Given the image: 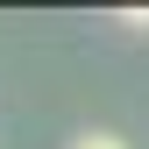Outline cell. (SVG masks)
Returning <instances> with one entry per match:
<instances>
[{
  "label": "cell",
  "mask_w": 149,
  "mask_h": 149,
  "mask_svg": "<svg viewBox=\"0 0 149 149\" xmlns=\"http://www.w3.org/2000/svg\"><path fill=\"white\" fill-rule=\"evenodd\" d=\"M121 22H128V29H149V7H128Z\"/></svg>",
  "instance_id": "7a4b0ae2"
},
{
  "label": "cell",
  "mask_w": 149,
  "mask_h": 149,
  "mask_svg": "<svg viewBox=\"0 0 149 149\" xmlns=\"http://www.w3.org/2000/svg\"><path fill=\"white\" fill-rule=\"evenodd\" d=\"M71 149H128V142L114 135V128H92V135H78V142H71Z\"/></svg>",
  "instance_id": "6da1fadb"
}]
</instances>
